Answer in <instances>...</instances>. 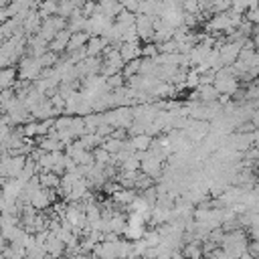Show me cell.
Listing matches in <instances>:
<instances>
[{
	"label": "cell",
	"instance_id": "cell-1",
	"mask_svg": "<svg viewBox=\"0 0 259 259\" xmlns=\"http://www.w3.org/2000/svg\"><path fill=\"white\" fill-rule=\"evenodd\" d=\"M38 71H40V63L36 57H26L20 61L18 65V77L24 79V81H30V79H36L38 77Z\"/></svg>",
	"mask_w": 259,
	"mask_h": 259
},
{
	"label": "cell",
	"instance_id": "cell-2",
	"mask_svg": "<svg viewBox=\"0 0 259 259\" xmlns=\"http://www.w3.org/2000/svg\"><path fill=\"white\" fill-rule=\"evenodd\" d=\"M71 34H73V32H71L69 28H63V30H59V32L55 34V38L49 42V49H51L53 53H61L63 49H67Z\"/></svg>",
	"mask_w": 259,
	"mask_h": 259
},
{
	"label": "cell",
	"instance_id": "cell-3",
	"mask_svg": "<svg viewBox=\"0 0 259 259\" xmlns=\"http://www.w3.org/2000/svg\"><path fill=\"white\" fill-rule=\"evenodd\" d=\"M107 45H109V42H107L101 34H97V36H89V40H87V45H85L87 57H97V55H99Z\"/></svg>",
	"mask_w": 259,
	"mask_h": 259
},
{
	"label": "cell",
	"instance_id": "cell-4",
	"mask_svg": "<svg viewBox=\"0 0 259 259\" xmlns=\"http://www.w3.org/2000/svg\"><path fill=\"white\" fill-rule=\"evenodd\" d=\"M140 47H138V40H132V42H121V47H119V55H121V59L127 63V61H134V59H138L140 57Z\"/></svg>",
	"mask_w": 259,
	"mask_h": 259
},
{
	"label": "cell",
	"instance_id": "cell-5",
	"mask_svg": "<svg viewBox=\"0 0 259 259\" xmlns=\"http://www.w3.org/2000/svg\"><path fill=\"white\" fill-rule=\"evenodd\" d=\"M57 8H59V0H40L36 12H38V16L45 20V18H49V16H55V14H57Z\"/></svg>",
	"mask_w": 259,
	"mask_h": 259
},
{
	"label": "cell",
	"instance_id": "cell-6",
	"mask_svg": "<svg viewBox=\"0 0 259 259\" xmlns=\"http://www.w3.org/2000/svg\"><path fill=\"white\" fill-rule=\"evenodd\" d=\"M89 40V32L81 30V32H73L71 38H69V45H67V51H77V49H85Z\"/></svg>",
	"mask_w": 259,
	"mask_h": 259
},
{
	"label": "cell",
	"instance_id": "cell-7",
	"mask_svg": "<svg viewBox=\"0 0 259 259\" xmlns=\"http://www.w3.org/2000/svg\"><path fill=\"white\" fill-rule=\"evenodd\" d=\"M239 47H241V42H229V45H225L223 51L219 53L221 55V61L223 63H233L235 57H239V53H241Z\"/></svg>",
	"mask_w": 259,
	"mask_h": 259
},
{
	"label": "cell",
	"instance_id": "cell-8",
	"mask_svg": "<svg viewBox=\"0 0 259 259\" xmlns=\"http://www.w3.org/2000/svg\"><path fill=\"white\" fill-rule=\"evenodd\" d=\"M75 10H77V6H75L71 0H59V8H57V14H59V16L69 18V16H73Z\"/></svg>",
	"mask_w": 259,
	"mask_h": 259
},
{
	"label": "cell",
	"instance_id": "cell-9",
	"mask_svg": "<svg viewBox=\"0 0 259 259\" xmlns=\"http://www.w3.org/2000/svg\"><path fill=\"white\" fill-rule=\"evenodd\" d=\"M38 182H40V186H45V188H53V186H59V184H61V180H59L53 172H42V174L38 176Z\"/></svg>",
	"mask_w": 259,
	"mask_h": 259
},
{
	"label": "cell",
	"instance_id": "cell-10",
	"mask_svg": "<svg viewBox=\"0 0 259 259\" xmlns=\"http://www.w3.org/2000/svg\"><path fill=\"white\" fill-rule=\"evenodd\" d=\"M150 144H152V140H150V136H146V134L136 136V138L132 140V146H134V148H138V150H148V148H150Z\"/></svg>",
	"mask_w": 259,
	"mask_h": 259
},
{
	"label": "cell",
	"instance_id": "cell-11",
	"mask_svg": "<svg viewBox=\"0 0 259 259\" xmlns=\"http://www.w3.org/2000/svg\"><path fill=\"white\" fill-rule=\"evenodd\" d=\"M113 198L119 200V202H134V200H136L134 192H130V190H119V192L113 194Z\"/></svg>",
	"mask_w": 259,
	"mask_h": 259
},
{
	"label": "cell",
	"instance_id": "cell-12",
	"mask_svg": "<svg viewBox=\"0 0 259 259\" xmlns=\"http://www.w3.org/2000/svg\"><path fill=\"white\" fill-rule=\"evenodd\" d=\"M158 53H160V49H158L156 45H152V42H148V45L142 49V55H144V57H148V59H156V57H158Z\"/></svg>",
	"mask_w": 259,
	"mask_h": 259
},
{
	"label": "cell",
	"instance_id": "cell-13",
	"mask_svg": "<svg viewBox=\"0 0 259 259\" xmlns=\"http://www.w3.org/2000/svg\"><path fill=\"white\" fill-rule=\"evenodd\" d=\"M140 65H142V61H140V59L130 61V65L123 69V71H125V75H136V73H140Z\"/></svg>",
	"mask_w": 259,
	"mask_h": 259
},
{
	"label": "cell",
	"instance_id": "cell-14",
	"mask_svg": "<svg viewBox=\"0 0 259 259\" xmlns=\"http://www.w3.org/2000/svg\"><path fill=\"white\" fill-rule=\"evenodd\" d=\"M95 160H97V164H99V166H103V164L109 160V152H107L105 148L97 150V152H95Z\"/></svg>",
	"mask_w": 259,
	"mask_h": 259
}]
</instances>
